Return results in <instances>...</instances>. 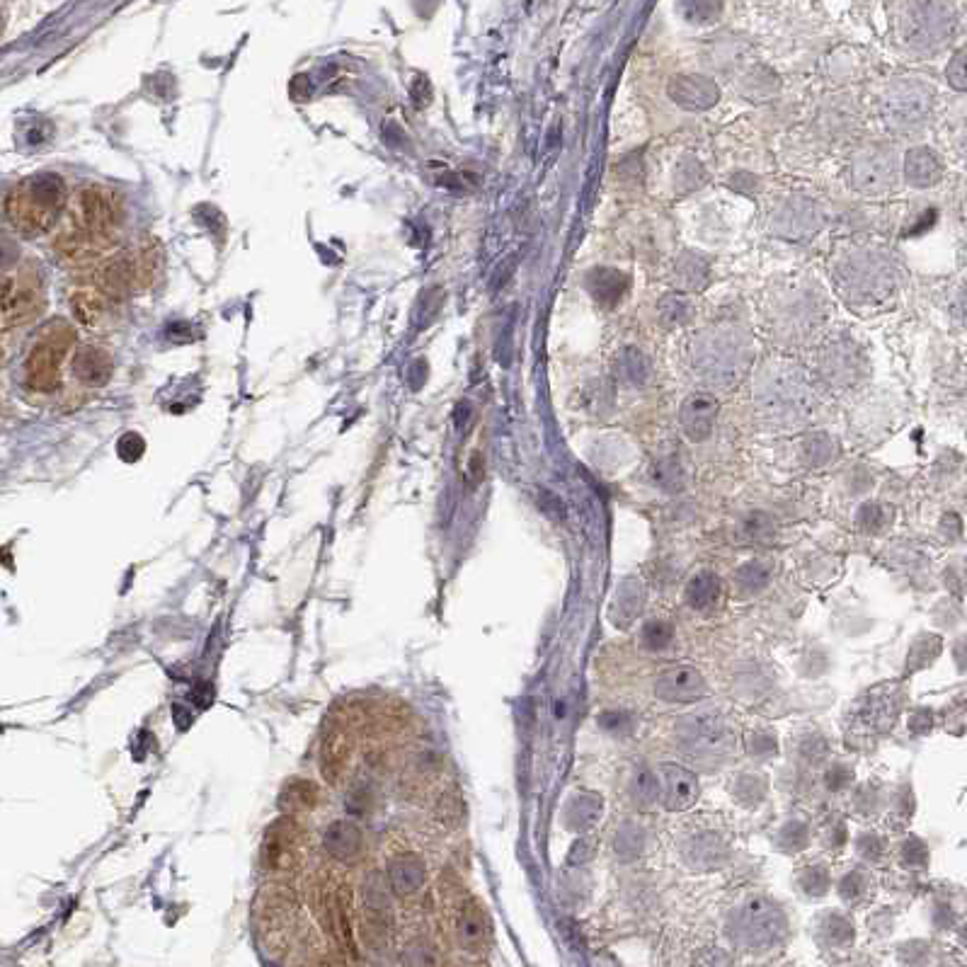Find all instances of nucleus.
<instances>
[{"instance_id": "72a5a7b5", "label": "nucleus", "mask_w": 967, "mask_h": 967, "mask_svg": "<svg viewBox=\"0 0 967 967\" xmlns=\"http://www.w3.org/2000/svg\"><path fill=\"white\" fill-rule=\"evenodd\" d=\"M674 640V626L667 621H648L640 631V643L648 650H665Z\"/></svg>"}, {"instance_id": "c9c22d12", "label": "nucleus", "mask_w": 967, "mask_h": 967, "mask_svg": "<svg viewBox=\"0 0 967 967\" xmlns=\"http://www.w3.org/2000/svg\"><path fill=\"white\" fill-rule=\"evenodd\" d=\"M657 311H660L662 323H665L667 328H677V325H682L689 320L691 306L689 301L682 299V296H665V299L660 301V306H657Z\"/></svg>"}, {"instance_id": "a19ab883", "label": "nucleus", "mask_w": 967, "mask_h": 967, "mask_svg": "<svg viewBox=\"0 0 967 967\" xmlns=\"http://www.w3.org/2000/svg\"><path fill=\"white\" fill-rule=\"evenodd\" d=\"M655 473H657V483L665 485V488L669 490L682 488V466H679L677 459L657 461Z\"/></svg>"}, {"instance_id": "473e14b6", "label": "nucleus", "mask_w": 967, "mask_h": 967, "mask_svg": "<svg viewBox=\"0 0 967 967\" xmlns=\"http://www.w3.org/2000/svg\"><path fill=\"white\" fill-rule=\"evenodd\" d=\"M616 854H619V858H623V861H633V858H638L640 854H643V846H645V834H643V829H640L638 825H623L619 829V834H616Z\"/></svg>"}, {"instance_id": "5fc2aeb1", "label": "nucleus", "mask_w": 967, "mask_h": 967, "mask_svg": "<svg viewBox=\"0 0 967 967\" xmlns=\"http://www.w3.org/2000/svg\"><path fill=\"white\" fill-rule=\"evenodd\" d=\"M858 522H861L866 529H878L880 526V507L878 505H866L861 509V517H858Z\"/></svg>"}, {"instance_id": "7ed1b4c3", "label": "nucleus", "mask_w": 967, "mask_h": 967, "mask_svg": "<svg viewBox=\"0 0 967 967\" xmlns=\"http://www.w3.org/2000/svg\"><path fill=\"white\" fill-rule=\"evenodd\" d=\"M78 337L73 325L54 318L34 337L25 359V386L34 396H54L64 391V371Z\"/></svg>"}, {"instance_id": "864d4df0", "label": "nucleus", "mask_w": 967, "mask_h": 967, "mask_svg": "<svg viewBox=\"0 0 967 967\" xmlns=\"http://www.w3.org/2000/svg\"><path fill=\"white\" fill-rule=\"evenodd\" d=\"M849 781H851V771L841 764L834 766V769L827 774L829 791H839V788H844Z\"/></svg>"}, {"instance_id": "4c0bfd02", "label": "nucleus", "mask_w": 967, "mask_h": 967, "mask_svg": "<svg viewBox=\"0 0 967 967\" xmlns=\"http://www.w3.org/2000/svg\"><path fill=\"white\" fill-rule=\"evenodd\" d=\"M798 883H800V888L808 892L810 897H822L829 890V885H832V880H829L825 868L810 866V868H803V871H800Z\"/></svg>"}, {"instance_id": "f3484780", "label": "nucleus", "mask_w": 967, "mask_h": 967, "mask_svg": "<svg viewBox=\"0 0 967 967\" xmlns=\"http://www.w3.org/2000/svg\"><path fill=\"white\" fill-rule=\"evenodd\" d=\"M349 759V740L345 730L335 728L325 735L323 745H320V774L330 786L340 781L342 771H345Z\"/></svg>"}, {"instance_id": "8fccbe9b", "label": "nucleus", "mask_w": 967, "mask_h": 967, "mask_svg": "<svg viewBox=\"0 0 967 967\" xmlns=\"http://www.w3.org/2000/svg\"><path fill=\"white\" fill-rule=\"evenodd\" d=\"M592 856H594V841L587 839V837H580V839L575 841V846H572V849H570V858H568V861L575 863V866H577V863H585Z\"/></svg>"}, {"instance_id": "a211bd4d", "label": "nucleus", "mask_w": 967, "mask_h": 967, "mask_svg": "<svg viewBox=\"0 0 967 967\" xmlns=\"http://www.w3.org/2000/svg\"><path fill=\"white\" fill-rule=\"evenodd\" d=\"M589 294L594 296V301L604 308H614L616 303L623 299L626 294V277L621 272L611 270V267H597L587 274L585 279Z\"/></svg>"}, {"instance_id": "2eb2a0df", "label": "nucleus", "mask_w": 967, "mask_h": 967, "mask_svg": "<svg viewBox=\"0 0 967 967\" xmlns=\"http://www.w3.org/2000/svg\"><path fill=\"white\" fill-rule=\"evenodd\" d=\"M720 413V403L711 393H694L682 405V427L686 437L694 442H706L715 427V417Z\"/></svg>"}, {"instance_id": "dca6fc26", "label": "nucleus", "mask_w": 967, "mask_h": 967, "mask_svg": "<svg viewBox=\"0 0 967 967\" xmlns=\"http://www.w3.org/2000/svg\"><path fill=\"white\" fill-rule=\"evenodd\" d=\"M425 878H427V868L420 856L403 854V856L391 858V863H388V883H391L393 892L400 897L415 895V892L425 885Z\"/></svg>"}, {"instance_id": "9d476101", "label": "nucleus", "mask_w": 967, "mask_h": 967, "mask_svg": "<svg viewBox=\"0 0 967 967\" xmlns=\"http://www.w3.org/2000/svg\"><path fill=\"white\" fill-rule=\"evenodd\" d=\"M299 827L291 820H279L267 829L262 841V863L267 871L286 873L299 863Z\"/></svg>"}, {"instance_id": "4468645a", "label": "nucleus", "mask_w": 967, "mask_h": 967, "mask_svg": "<svg viewBox=\"0 0 967 967\" xmlns=\"http://www.w3.org/2000/svg\"><path fill=\"white\" fill-rule=\"evenodd\" d=\"M662 774V786H665V808L682 812L689 810L691 805L698 800V793H701V786H698L696 774H691L689 769L677 764H662L660 766Z\"/></svg>"}, {"instance_id": "b1692460", "label": "nucleus", "mask_w": 967, "mask_h": 967, "mask_svg": "<svg viewBox=\"0 0 967 967\" xmlns=\"http://www.w3.org/2000/svg\"><path fill=\"white\" fill-rule=\"evenodd\" d=\"M318 803H320L318 786L311 781H303V778L289 781L282 788V793H279V810L286 812L289 817L313 810Z\"/></svg>"}, {"instance_id": "20e7f679", "label": "nucleus", "mask_w": 967, "mask_h": 967, "mask_svg": "<svg viewBox=\"0 0 967 967\" xmlns=\"http://www.w3.org/2000/svg\"><path fill=\"white\" fill-rule=\"evenodd\" d=\"M730 938L747 951H764L776 946L786 934V917L769 897H749L732 912Z\"/></svg>"}, {"instance_id": "ddd939ff", "label": "nucleus", "mask_w": 967, "mask_h": 967, "mask_svg": "<svg viewBox=\"0 0 967 967\" xmlns=\"http://www.w3.org/2000/svg\"><path fill=\"white\" fill-rule=\"evenodd\" d=\"M669 97L677 102L679 107L691 112H701V110H711V107L718 102L720 90L718 85L713 83L711 78L706 76H677L669 80L667 88Z\"/></svg>"}, {"instance_id": "aec40b11", "label": "nucleus", "mask_w": 967, "mask_h": 967, "mask_svg": "<svg viewBox=\"0 0 967 967\" xmlns=\"http://www.w3.org/2000/svg\"><path fill=\"white\" fill-rule=\"evenodd\" d=\"M323 844H325V849H328V854H333L335 858H340V861H357V856L362 854V849H364V841H362V832H359L357 827L352 825V822H333V825L328 827V832H325V837H323Z\"/></svg>"}, {"instance_id": "9b49d317", "label": "nucleus", "mask_w": 967, "mask_h": 967, "mask_svg": "<svg viewBox=\"0 0 967 967\" xmlns=\"http://www.w3.org/2000/svg\"><path fill=\"white\" fill-rule=\"evenodd\" d=\"M655 694L665 703H694L708 696V684L694 667H674L660 674Z\"/></svg>"}, {"instance_id": "393cba45", "label": "nucleus", "mask_w": 967, "mask_h": 967, "mask_svg": "<svg viewBox=\"0 0 967 967\" xmlns=\"http://www.w3.org/2000/svg\"><path fill=\"white\" fill-rule=\"evenodd\" d=\"M723 594V582L711 570H703L691 577L689 587H686V604L694 611H708L720 602Z\"/></svg>"}, {"instance_id": "7c9ffc66", "label": "nucleus", "mask_w": 967, "mask_h": 967, "mask_svg": "<svg viewBox=\"0 0 967 967\" xmlns=\"http://www.w3.org/2000/svg\"><path fill=\"white\" fill-rule=\"evenodd\" d=\"M619 371L623 374V379L631 381L633 386H643V383L648 381V376H650L648 359H645V354L638 352L635 347H628L626 352H623Z\"/></svg>"}, {"instance_id": "a18cd8bd", "label": "nucleus", "mask_w": 967, "mask_h": 967, "mask_svg": "<svg viewBox=\"0 0 967 967\" xmlns=\"http://www.w3.org/2000/svg\"><path fill=\"white\" fill-rule=\"evenodd\" d=\"M749 752H752L754 757H759V759L774 757V754L778 752L776 737H771V735H752V740H749Z\"/></svg>"}, {"instance_id": "6ab92c4d", "label": "nucleus", "mask_w": 967, "mask_h": 967, "mask_svg": "<svg viewBox=\"0 0 967 967\" xmlns=\"http://www.w3.org/2000/svg\"><path fill=\"white\" fill-rule=\"evenodd\" d=\"M643 604H645V592L643 585L638 580H626L616 592L614 604H611V621H614L616 628H628L638 621V616L643 614Z\"/></svg>"}, {"instance_id": "2f4dec72", "label": "nucleus", "mask_w": 967, "mask_h": 967, "mask_svg": "<svg viewBox=\"0 0 967 967\" xmlns=\"http://www.w3.org/2000/svg\"><path fill=\"white\" fill-rule=\"evenodd\" d=\"M679 282H682L686 289H703L708 282V265L696 255H684L677 265Z\"/></svg>"}, {"instance_id": "bb28decb", "label": "nucleus", "mask_w": 967, "mask_h": 967, "mask_svg": "<svg viewBox=\"0 0 967 967\" xmlns=\"http://www.w3.org/2000/svg\"><path fill=\"white\" fill-rule=\"evenodd\" d=\"M771 575H774V570H771L769 563L752 560V563L742 565V568L737 570L735 585L740 589L742 597H754V594H759L761 589H766V585L771 582Z\"/></svg>"}, {"instance_id": "0eeeda50", "label": "nucleus", "mask_w": 967, "mask_h": 967, "mask_svg": "<svg viewBox=\"0 0 967 967\" xmlns=\"http://www.w3.org/2000/svg\"><path fill=\"white\" fill-rule=\"evenodd\" d=\"M68 369L73 376V388H83V391L105 388L114 374V357L110 347L102 342H83L73 349Z\"/></svg>"}, {"instance_id": "f8f14e48", "label": "nucleus", "mask_w": 967, "mask_h": 967, "mask_svg": "<svg viewBox=\"0 0 967 967\" xmlns=\"http://www.w3.org/2000/svg\"><path fill=\"white\" fill-rule=\"evenodd\" d=\"M902 708V689L897 684H880L868 691L861 703V720L868 728L885 732L895 725Z\"/></svg>"}, {"instance_id": "6e6552de", "label": "nucleus", "mask_w": 967, "mask_h": 967, "mask_svg": "<svg viewBox=\"0 0 967 967\" xmlns=\"http://www.w3.org/2000/svg\"><path fill=\"white\" fill-rule=\"evenodd\" d=\"M71 311L78 325L90 333H107L119 320V303L102 294L97 286H80L71 294Z\"/></svg>"}, {"instance_id": "c85d7f7f", "label": "nucleus", "mask_w": 967, "mask_h": 967, "mask_svg": "<svg viewBox=\"0 0 967 967\" xmlns=\"http://www.w3.org/2000/svg\"><path fill=\"white\" fill-rule=\"evenodd\" d=\"M631 795L640 808H650V805H655L657 798H660V778L648 769H640L638 774L633 776Z\"/></svg>"}, {"instance_id": "c03bdc74", "label": "nucleus", "mask_w": 967, "mask_h": 967, "mask_svg": "<svg viewBox=\"0 0 967 967\" xmlns=\"http://www.w3.org/2000/svg\"><path fill=\"white\" fill-rule=\"evenodd\" d=\"M691 967H732V958L720 948H703L694 955Z\"/></svg>"}, {"instance_id": "5701e85b", "label": "nucleus", "mask_w": 967, "mask_h": 967, "mask_svg": "<svg viewBox=\"0 0 967 967\" xmlns=\"http://www.w3.org/2000/svg\"><path fill=\"white\" fill-rule=\"evenodd\" d=\"M604 803L599 795L594 793H580L570 800L568 808H565V825H568L572 832L582 834L587 829H592L602 817Z\"/></svg>"}, {"instance_id": "de8ad7c7", "label": "nucleus", "mask_w": 967, "mask_h": 967, "mask_svg": "<svg viewBox=\"0 0 967 967\" xmlns=\"http://www.w3.org/2000/svg\"><path fill=\"white\" fill-rule=\"evenodd\" d=\"M902 856H904V861L909 863V866H924L926 856H929V851H926L924 841H919V839L912 837V839L907 841V844H904Z\"/></svg>"}, {"instance_id": "3c124183", "label": "nucleus", "mask_w": 967, "mask_h": 967, "mask_svg": "<svg viewBox=\"0 0 967 967\" xmlns=\"http://www.w3.org/2000/svg\"><path fill=\"white\" fill-rule=\"evenodd\" d=\"M599 725L606 730H611V732H619L626 728V725H631V718H628L626 713H621V711H606L599 715Z\"/></svg>"}, {"instance_id": "ea45409f", "label": "nucleus", "mask_w": 967, "mask_h": 967, "mask_svg": "<svg viewBox=\"0 0 967 967\" xmlns=\"http://www.w3.org/2000/svg\"><path fill=\"white\" fill-rule=\"evenodd\" d=\"M405 967H437V955H434V948L427 946V943H422V941L410 943L408 951H405Z\"/></svg>"}, {"instance_id": "4be33fe9", "label": "nucleus", "mask_w": 967, "mask_h": 967, "mask_svg": "<svg viewBox=\"0 0 967 967\" xmlns=\"http://www.w3.org/2000/svg\"><path fill=\"white\" fill-rule=\"evenodd\" d=\"M904 175H907L909 185L914 187L936 185L943 175L941 160L929 148H914V151L907 153V160H904Z\"/></svg>"}, {"instance_id": "f257e3e1", "label": "nucleus", "mask_w": 967, "mask_h": 967, "mask_svg": "<svg viewBox=\"0 0 967 967\" xmlns=\"http://www.w3.org/2000/svg\"><path fill=\"white\" fill-rule=\"evenodd\" d=\"M127 207L117 190L107 185H80L68 199V209L54 238V250L68 267H95L112 253L124 236Z\"/></svg>"}, {"instance_id": "1a4fd4ad", "label": "nucleus", "mask_w": 967, "mask_h": 967, "mask_svg": "<svg viewBox=\"0 0 967 967\" xmlns=\"http://www.w3.org/2000/svg\"><path fill=\"white\" fill-rule=\"evenodd\" d=\"M679 732H682L684 745H689L694 752L723 754L735 742V732H732L730 723L715 711L691 715Z\"/></svg>"}, {"instance_id": "39448f33", "label": "nucleus", "mask_w": 967, "mask_h": 967, "mask_svg": "<svg viewBox=\"0 0 967 967\" xmlns=\"http://www.w3.org/2000/svg\"><path fill=\"white\" fill-rule=\"evenodd\" d=\"M153 272H156V253L151 248H134L95 265L93 286L119 303L131 294L148 289Z\"/></svg>"}, {"instance_id": "37998d69", "label": "nucleus", "mask_w": 967, "mask_h": 967, "mask_svg": "<svg viewBox=\"0 0 967 967\" xmlns=\"http://www.w3.org/2000/svg\"><path fill=\"white\" fill-rule=\"evenodd\" d=\"M866 885H868V880L861 871L846 873V878L841 880V885H839V892H841V897H844V900L854 902L863 895V892H866Z\"/></svg>"}, {"instance_id": "423d86ee", "label": "nucleus", "mask_w": 967, "mask_h": 967, "mask_svg": "<svg viewBox=\"0 0 967 967\" xmlns=\"http://www.w3.org/2000/svg\"><path fill=\"white\" fill-rule=\"evenodd\" d=\"M47 306V294L39 272L32 265H20L0 279V323L20 328L34 323Z\"/></svg>"}, {"instance_id": "e433bc0d", "label": "nucleus", "mask_w": 967, "mask_h": 967, "mask_svg": "<svg viewBox=\"0 0 967 967\" xmlns=\"http://www.w3.org/2000/svg\"><path fill=\"white\" fill-rule=\"evenodd\" d=\"M822 936H825L832 946H846V943L854 941V926H851L844 917H839V914L829 912V917H825V921H822Z\"/></svg>"}, {"instance_id": "49530a36", "label": "nucleus", "mask_w": 967, "mask_h": 967, "mask_svg": "<svg viewBox=\"0 0 967 967\" xmlns=\"http://www.w3.org/2000/svg\"><path fill=\"white\" fill-rule=\"evenodd\" d=\"M858 851H861V856L868 858V861H880V856L885 854V841L875 837V834H863V837L858 839Z\"/></svg>"}, {"instance_id": "cd10ccee", "label": "nucleus", "mask_w": 967, "mask_h": 967, "mask_svg": "<svg viewBox=\"0 0 967 967\" xmlns=\"http://www.w3.org/2000/svg\"><path fill=\"white\" fill-rule=\"evenodd\" d=\"M856 177H858V185H861L863 190H873V192H883L885 187H890L892 182H895V177L890 173V165L880 158L858 163Z\"/></svg>"}, {"instance_id": "09e8293b", "label": "nucleus", "mask_w": 967, "mask_h": 967, "mask_svg": "<svg viewBox=\"0 0 967 967\" xmlns=\"http://www.w3.org/2000/svg\"><path fill=\"white\" fill-rule=\"evenodd\" d=\"M948 80H951V85L955 90H965V85H967V80H965V51H958V54H955L951 66H948Z\"/></svg>"}, {"instance_id": "79ce46f5", "label": "nucleus", "mask_w": 967, "mask_h": 967, "mask_svg": "<svg viewBox=\"0 0 967 967\" xmlns=\"http://www.w3.org/2000/svg\"><path fill=\"white\" fill-rule=\"evenodd\" d=\"M679 8L686 13V20L691 22H711L720 15L723 5L720 3H682Z\"/></svg>"}, {"instance_id": "f03ea898", "label": "nucleus", "mask_w": 967, "mask_h": 967, "mask_svg": "<svg viewBox=\"0 0 967 967\" xmlns=\"http://www.w3.org/2000/svg\"><path fill=\"white\" fill-rule=\"evenodd\" d=\"M68 199L66 180L59 173H37L20 180L5 197V219L22 238H37L64 221Z\"/></svg>"}, {"instance_id": "412c9836", "label": "nucleus", "mask_w": 967, "mask_h": 967, "mask_svg": "<svg viewBox=\"0 0 967 967\" xmlns=\"http://www.w3.org/2000/svg\"><path fill=\"white\" fill-rule=\"evenodd\" d=\"M728 844L718 837V834H701V837L691 839L686 846V861L694 868L708 871V868H718L720 863L728 861Z\"/></svg>"}, {"instance_id": "a878e982", "label": "nucleus", "mask_w": 967, "mask_h": 967, "mask_svg": "<svg viewBox=\"0 0 967 967\" xmlns=\"http://www.w3.org/2000/svg\"><path fill=\"white\" fill-rule=\"evenodd\" d=\"M459 938L463 946L480 948L488 938V917L476 902H468L459 917Z\"/></svg>"}, {"instance_id": "c756f323", "label": "nucleus", "mask_w": 967, "mask_h": 967, "mask_svg": "<svg viewBox=\"0 0 967 967\" xmlns=\"http://www.w3.org/2000/svg\"><path fill=\"white\" fill-rule=\"evenodd\" d=\"M938 655H941V638L931 633L919 635V638L914 640L912 650H909V669L917 672V669L931 665V660H936Z\"/></svg>"}, {"instance_id": "603ef678", "label": "nucleus", "mask_w": 967, "mask_h": 967, "mask_svg": "<svg viewBox=\"0 0 967 967\" xmlns=\"http://www.w3.org/2000/svg\"><path fill=\"white\" fill-rule=\"evenodd\" d=\"M931 725H934V718H931V711H926V708L914 711L912 720H909V730H912L914 735H926V732L931 730Z\"/></svg>"}, {"instance_id": "58836bf2", "label": "nucleus", "mask_w": 967, "mask_h": 967, "mask_svg": "<svg viewBox=\"0 0 967 967\" xmlns=\"http://www.w3.org/2000/svg\"><path fill=\"white\" fill-rule=\"evenodd\" d=\"M778 846H781L783 851H788V854L805 849V846H808V827H805L803 822H788V825L781 829V834H778Z\"/></svg>"}, {"instance_id": "f704fd0d", "label": "nucleus", "mask_w": 967, "mask_h": 967, "mask_svg": "<svg viewBox=\"0 0 967 967\" xmlns=\"http://www.w3.org/2000/svg\"><path fill=\"white\" fill-rule=\"evenodd\" d=\"M732 793H735V800H740L742 805H747V808H754V805H759L761 800H764L766 781L761 776L745 774V776L737 778L735 791H732Z\"/></svg>"}]
</instances>
